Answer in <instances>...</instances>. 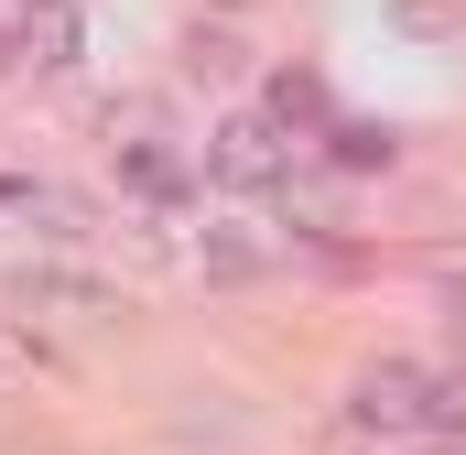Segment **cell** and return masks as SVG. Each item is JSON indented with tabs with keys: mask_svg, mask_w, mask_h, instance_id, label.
Wrapping results in <instances>:
<instances>
[{
	"mask_svg": "<svg viewBox=\"0 0 466 455\" xmlns=\"http://www.w3.org/2000/svg\"><path fill=\"white\" fill-rule=\"evenodd\" d=\"M348 434H369V445H445V434H466V379L423 369V358H369L348 379Z\"/></svg>",
	"mask_w": 466,
	"mask_h": 455,
	"instance_id": "1",
	"label": "cell"
},
{
	"mask_svg": "<svg viewBox=\"0 0 466 455\" xmlns=\"http://www.w3.org/2000/svg\"><path fill=\"white\" fill-rule=\"evenodd\" d=\"M0 304L22 315V326H55V337H98L119 326V293L98 271H76V260H22L11 282H0Z\"/></svg>",
	"mask_w": 466,
	"mask_h": 455,
	"instance_id": "2",
	"label": "cell"
},
{
	"mask_svg": "<svg viewBox=\"0 0 466 455\" xmlns=\"http://www.w3.org/2000/svg\"><path fill=\"white\" fill-rule=\"evenodd\" d=\"M293 152H304V141H293V130H282L271 109H228L218 130H207V141H196L207 185H228V196H271V185L293 174Z\"/></svg>",
	"mask_w": 466,
	"mask_h": 455,
	"instance_id": "3",
	"label": "cell"
},
{
	"mask_svg": "<svg viewBox=\"0 0 466 455\" xmlns=\"http://www.w3.org/2000/svg\"><path fill=\"white\" fill-rule=\"evenodd\" d=\"M109 152H119V185H130L141 207H185V185L207 174V163H196L185 141H163V130H141V109H130V141H109Z\"/></svg>",
	"mask_w": 466,
	"mask_h": 455,
	"instance_id": "4",
	"label": "cell"
},
{
	"mask_svg": "<svg viewBox=\"0 0 466 455\" xmlns=\"http://www.w3.org/2000/svg\"><path fill=\"white\" fill-rule=\"evenodd\" d=\"M11 44H22L33 76H76V66H87V11H76V0H22V11H11Z\"/></svg>",
	"mask_w": 466,
	"mask_h": 455,
	"instance_id": "5",
	"label": "cell"
},
{
	"mask_svg": "<svg viewBox=\"0 0 466 455\" xmlns=\"http://www.w3.org/2000/svg\"><path fill=\"white\" fill-rule=\"evenodd\" d=\"M326 141H337V174H390L401 163V130H380V119H326Z\"/></svg>",
	"mask_w": 466,
	"mask_h": 455,
	"instance_id": "6",
	"label": "cell"
},
{
	"mask_svg": "<svg viewBox=\"0 0 466 455\" xmlns=\"http://www.w3.org/2000/svg\"><path fill=\"white\" fill-rule=\"evenodd\" d=\"M196 271H207V282H260V271H271V249H260V238H238V228H207V238H196Z\"/></svg>",
	"mask_w": 466,
	"mask_h": 455,
	"instance_id": "7",
	"label": "cell"
},
{
	"mask_svg": "<svg viewBox=\"0 0 466 455\" xmlns=\"http://www.w3.org/2000/svg\"><path fill=\"white\" fill-rule=\"evenodd\" d=\"M260 109L282 119V130H293V141H304V130H326V119H337V109H326V87H315V76H271V87H260Z\"/></svg>",
	"mask_w": 466,
	"mask_h": 455,
	"instance_id": "8",
	"label": "cell"
},
{
	"mask_svg": "<svg viewBox=\"0 0 466 455\" xmlns=\"http://www.w3.org/2000/svg\"><path fill=\"white\" fill-rule=\"evenodd\" d=\"M11 76H22V44H11V22H0V87H11Z\"/></svg>",
	"mask_w": 466,
	"mask_h": 455,
	"instance_id": "9",
	"label": "cell"
},
{
	"mask_svg": "<svg viewBox=\"0 0 466 455\" xmlns=\"http://www.w3.org/2000/svg\"><path fill=\"white\" fill-rule=\"evenodd\" d=\"M445 326H456V347H466V293H456V315H445Z\"/></svg>",
	"mask_w": 466,
	"mask_h": 455,
	"instance_id": "10",
	"label": "cell"
},
{
	"mask_svg": "<svg viewBox=\"0 0 466 455\" xmlns=\"http://www.w3.org/2000/svg\"><path fill=\"white\" fill-rule=\"evenodd\" d=\"M22 196H33V185H0V207H22Z\"/></svg>",
	"mask_w": 466,
	"mask_h": 455,
	"instance_id": "11",
	"label": "cell"
}]
</instances>
